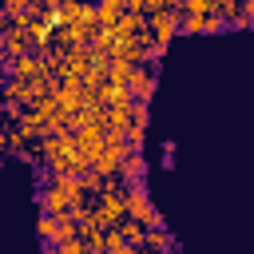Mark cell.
<instances>
[{"label":"cell","mask_w":254,"mask_h":254,"mask_svg":"<svg viewBox=\"0 0 254 254\" xmlns=\"http://www.w3.org/2000/svg\"><path fill=\"white\" fill-rule=\"evenodd\" d=\"M123 206H127V218L143 222L147 230H151V226H163V214L151 206V194H147V187H143V183H135V187H127V190H123Z\"/></svg>","instance_id":"cell-1"},{"label":"cell","mask_w":254,"mask_h":254,"mask_svg":"<svg viewBox=\"0 0 254 254\" xmlns=\"http://www.w3.org/2000/svg\"><path fill=\"white\" fill-rule=\"evenodd\" d=\"M151 91H155V64H135V71H131V79H127V95L147 103Z\"/></svg>","instance_id":"cell-2"},{"label":"cell","mask_w":254,"mask_h":254,"mask_svg":"<svg viewBox=\"0 0 254 254\" xmlns=\"http://www.w3.org/2000/svg\"><path fill=\"white\" fill-rule=\"evenodd\" d=\"M143 175H147V163H143V155H139V151H131V155H123V167H119V179H123L127 187H135V183H143Z\"/></svg>","instance_id":"cell-3"},{"label":"cell","mask_w":254,"mask_h":254,"mask_svg":"<svg viewBox=\"0 0 254 254\" xmlns=\"http://www.w3.org/2000/svg\"><path fill=\"white\" fill-rule=\"evenodd\" d=\"M139 250H151V254H171L175 250V238L163 230V226H151L147 234H143V246Z\"/></svg>","instance_id":"cell-4"},{"label":"cell","mask_w":254,"mask_h":254,"mask_svg":"<svg viewBox=\"0 0 254 254\" xmlns=\"http://www.w3.org/2000/svg\"><path fill=\"white\" fill-rule=\"evenodd\" d=\"M115 230H119V238H123L127 246H135V250L143 246V234H147V226H143V222H135V218H127V214H123Z\"/></svg>","instance_id":"cell-5"},{"label":"cell","mask_w":254,"mask_h":254,"mask_svg":"<svg viewBox=\"0 0 254 254\" xmlns=\"http://www.w3.org/2000/svg\"><path fill=\"white\" fill-rule=\"evenodd\" d=\"M123 12H127V4H123V0H103V4L95 8V16H99V28H115Z\"/></svg>","instance_id":"cell-6"},{"label":"cell","mask_w":254,"mask_h":254,"mask_svg":"<svg viewBox=\"0 0 254 254\" xmlns=\"http://www.w3.org/2000/svg\"><path fill=\"white\" fill-rule=\"evenodd\" d=\"M183 16H210L214 12V0H175Z\"/></svg>","instance_id":"cell-7"},{"label":"cell","mask_w":254,"mask_h":254,"mask_svg":"<svg viewBox=\"0 0 254 254\" xmlns=\"http://www.w3.org/2000/svg\"><path fill=\"white\" fill-rule=\"evenodd\" d=\"M56 254H91V250L83 238H64V242H56Z\"/></svg>","instance_id":"cell-8"},{"label":"cell","mask_w":254,"mask_h":254,"mask_svg":"<svg viewBox=\"0 0 254 254\" xmlns=\"http://www.w3.org/2000/svg\"><path fill=\"white\" fill-rule=\"evenodd\" d=\"M123 4H127V12H139V16H147V12H155V8H159L155 0H123Z\"/></svg>","instance_id":"cell-9"},{"label":"cell","mask_w":254,"mask_h":254,"mask_svg":"<svg viewBox=\"0 0 254 254\" xmlns=\"http://www.w3.org/2000/svg\"><path fill=\"white\" fill-rule=\"evenodd\" d=\"M44 254H56V246H52V242H48V246H44Z\"/></svg>","instance_id":"cell-10"},{"label":"cell","mask_w":254,"mask_h":254,"mask_svg":"<svg viewBox=\"0 0 254 254\" xmlns=\"http://www.w3.org/2000/svg\"><path fill=\"white\" fill-rule=\"evenodd\" d=\"M135 254H151V250H135Z\"/></svg>","instance_id":"cell-11"}]
</instances>
